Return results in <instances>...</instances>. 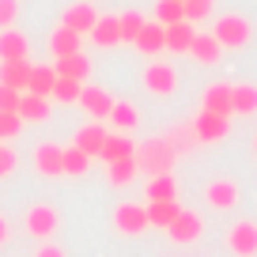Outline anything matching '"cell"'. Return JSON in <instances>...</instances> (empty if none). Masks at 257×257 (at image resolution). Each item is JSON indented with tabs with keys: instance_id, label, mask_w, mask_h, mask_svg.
I'll use <instances>...</instances> for the list:
<instances>
[{
	"instance_id": "obj_25",
	"label": "cell",
	"mask_w": 257,
	"mask_h": 257,
	"mask_svg": "<svg viewBox=\"0 0 257 257\" xmlns=\"http://www.w3.org/2000/svg\"><path fill=\"white\" fill-rule=\"evenodd\" d=\"M106 121L113 125V133H133V128L140 125V113H137L133 102H117V98H113V110H110Z\"/></svg>"
},
{
	"instance_id": "obj_2",
	"label": "cell",
	"mask_w": 257,
	"mask_h": 257,
	"mask_svg": "<svg viewBox=\"0 0 257 257\" xmlns=\"http://www.w3.org/2000/svg\"><path fill=\"white\" fill-rule=\"evenodd\" d=\"M212 38H216L223 49H242V46H249V38H253V27H249L246 16H219L216 27H212Z\"/></svg>"
},
{
	"instance_id": "obj_28",
	"label": "cell",
	"mask_w": 257,
	"mask_h": 257,
	"mask_svg": "<svg viewBox=\"0 0 257 257\" xmlns=\"http://www.w3.org/2000/svg\"><path fill=\"white\" fill-rule=\"evenodd\" d=\"M178 212H182V204H178V201H148V223L167 231V227L174 223Z\"/></svg>"
},
{
	"instance_id": "obj_23",
	"label": "cell",
	"mask_w": 257,
	"mask_h": 257,
	"mask_svg": "<svg viewBox=\"0 0 257 257\" xmlns=\"http://www.w3.org/2000/svg\"><path fill=\"white\" fill-rule=\"evenodd\" d=\"M231 110L238 117H253L257 113V87L253 83H231Z\"/></svg>"
},
{
	"instance_id": "obj_22",
	"label": "cell",
	"mask_w": 257,
	"mask_h": 257,
	"mask_svg": "<svg viewBox=\"0 0 257 257\" xmlns=\"http://www.w3.org/2000/svg\"><path fill=\"white\" fill-rule=\"evenodd\" d=\"M189 53H193V61H197V64L212 68V64H219V53H223V46H219V42L212 38V31H208V34H197V38H193Z\"/></svg>"
},
{
	"instance_id": "obj_1",
	"label": "cell",
	"mask_w": 257,
	"mask_h": 257,
	"mask_svg": "<svg viewBox=\"0 0 257 257\" xmlns=\"http://www.w3.org/2000/svg\"><path fill=\"white\" fill-rule=\"evenodd\" d=\"M174 148L167 144V140H148L144 148H137V167L144 170V174H170L174 170Z\"/></svg>"
},
{
	"instance_id": "obj_12",
	"label": "cell",
	"mask_w": 257,
	"mask_h": 257,
	"mask_svg": "<svg viewBox=\"0 0 257 257\" xmlns=\"http://www.w3.org/2000/svg\"><path fill=\"white\" fill-rule=\"evenodd\" d=\"M106 137H110V128L102 125V121H91V125H83L80 133H76V140H72V148H80L83 155H91V159H98V152H102V144H106Z\"/></svg>"
},
{
	"instance_id": "obj_29",
	"label": "cell",
	"mask_w": 257,
	"mask_h": 257,
	"mask_svg": "<svg viewBox=\"0 0 257 257\" xmlns=\"http://www.w3.org/2000/svg\"><path fill=\"white\" fill-rule=\"evenodd\" d=\"M140 174V167H137V155L133 159H117V163H106V178H110V185H128L133 178Z\"/></svg>"
},
{
	"instance_id": "obj_33",
	"label": "cell",
	"mask_w": 257,
	"mask_h": 257,
	"mask_svg": "<svg viewBox=\"0 0 257 257\" xmlns=\"http://www.w3.org/2000/svg\"><path fill=\"white\" fill-rule=\"evenodd\" d=\"M163 140L174 148V155H182L185 148H193V144H201V140H197V133H193V121H189V125H178L174 133H170V137H163Z\"/></svg>"
},
{
	"instance_id": "obj_10",
	"label": "cell",
	"mask_w": 257,
	"mask_h": 257,
	"mask_svg": "<svg viewBox=\"0 0 257 257\" xmlns=\"http://www.w3.org/2000/svg\"><path fill=\"white\" fill-rule=\"evenodd\" d=\"M227 246H231V253H238V257H253L257 253V223H249V219L234 223L231 231H227Z\"/></svg>"
},
{
	"instance_id": "obj_5",
	"label": "cell",
	"mask_w": 257,
	"mask_h": 257,
	"mask_svg": "<svg viewBox=\"0 0 257 257\" xmlns=\"http://www.w3.org/2000/svg\"><path fill=\"white\" fill-rule=\"evenodd\" d=\"M113 227H117L121 234H144L148 227V204H117V212H113Z\"/></svg>"
},
{
	"instance_id": "obj_6",
	"label": "cell",
	"mask_w": 257,
	"mask_h": 257,
	"mask_svg": "<svg viewBox=\"0 0 257 257\" xmlns=\"http://www.w3.org/2000/svg\"><path fill=\"white\" fill-rule=\"evenodd\" d=\"M227 128H231V117H219V113L201 110L197 117H193V133H197L201 144H216V140H223Z\"/></svg>"
},
{
	"instance_id": "obj_8",
	"label": "cell",
	"mask_w": 257,
	"mask_h": 257,
	"mask_svg": "<svg viewBox=\"0 0 257 257\" xmlns=\"http://www.w3.org/2000/svg\"><path fill=\"white\" fill-rule=\"evenodd\" d=\"M80 106L91 113V121H106V117H110V110H113V95H110V91H102V87H95V83H83Z\"/></svg>"
},
{
	"instance_id": "obj_30",
	"label": "cell",
	"mask_w": 257,
	"mask_h": 257,
	"mask_svg": "<svg viewBox=\"0 0 257 257\" xmlns=\"http://www.w3.org/2000/svg\"><path fill=\"white\" fill-rule=\"evenodd\" d=\"M148 201H178L174 174H155L152 182H148Z\"/></svg>"
},
{
	"instance_id": "obj_3",
	"label": "cell",
	"mask_w": 257,
	"mask_h": 257,
	"mask_svg": "<svg viewBox=\"0 0 257 257\" xmlns=\"http://www.w3.org/2000/svg\"><path fill=\"white\" fill-rule=\"evenodd\" d=\"M57 227H61V212L53 204H31V212H27V234L31 238L49 242L57 234Z\"/></svg>"
},
{
	"instance_id": "obj_38",
	"label": "cell",
	"mask_w": 257,
	"mask_h": 257,
	"mask_svg": "<svg viewBox=\"0 0 257 257\" xmlns=\"http://www.w3.org/2000/svg\"><path fill=\"white\" fill-rule=\"evenodd\" d=\"M19 98H23V91L4 87V83H0V110H4V113H16L19 110Z\"/></svg>"
},
{
	"instance_id": "obj_17",
	"label": "cell",
	"mask_w": 257,
	"mask_h": 257,
	"mask_svg": "<svg viewBox=\"0 0 257 257\" xmlns=\"http://www.w3.org/2000/svg\"><path fill=\"white\" fill-rule=\"evenodd\" d=\"M133 46L140 49V53H148V57H155V53H163V49H167V27L163 23H144V31L137 34V42H133Z\"/></svg>"
},
{
	"instance_id": "obj_40",
	"label": "cell",
	"mask_w": 257,
	"mask_h": 257,
	"mask_svg": "<svg viewBox=\"0 0 257 257\" xmlns=\"http://www.w3.org/2000/svg\"><path fill=\"white\" fill-rule=\"evenodd\" d=\"M16 163H19V159H16V152H12V148L0 140V178L12 174V170H16Z\"/></svg>"
},
{
	"instance_id": "obj_4",
	"label": "cell",
	"mask_w": 257,
	"mask_h": 257,
	"mask_svg": "<svg viewBox=\"0 0 257 257\" xmlns=\"http://www.w3.org/2000/svg\"><path fill=\"white\" fill-rule=\"evenodd\" d=\"M144 87L152 91V95L167 98L178 91V72H174V64H163V61H152L144 68Z\"/></svg>"
},
{
	"instance_id": "obj_18",
	"label": "cell",
	"mask_w": 257,
	"mask_h": 257,
	"mask_svg": "<svg viewBox=\"0 0 257 257\" xmlns=\"http://www.w3.org/2000/svg\"><path fill=\"white\" fill-rule=\"evenodd\" d=\"M83 49V38L76 31H68V27H57L53 34H49V53H53V61H61V57H72Z\"/></svg>"
},
{
	"instance_id": "obj_20",
	"label": "cell",
	"mask_w": 257,
	"mask_h": 257,
	"mask_svg": "<svg viewBox=\"0 0 257 257\" xmlns=\"http://www.w3.org/2000/svg\"><path fill=\"white\" fill-rule=\"evenodd\" d=\"M16 113H19V121H23V125H38V121L49 117V98L23 91V98H19V110H16Z\"/></svg>"
},
{
	"instance_id": "obj_21",
	"label": "cell",
	"mask_w": 257,
	"mask_h": 257,
	"mask_svg": "<svg viewBox=\"0 0 257 257\" xmlns=\"http://www.w3.org/2000/svg\"><path fill=\"white\" fill-rule=\"evenodd\" d=\"M31 61H0V83L4 87H16V91H27L31 83Z\"/></svg>"
},
{
	"instance_id": "obj_36",
	"label": "cell",
	"mask_w": 257,
	"mask_h": 257,
	"mask_svg": "<svg viewBox=\"0 0 257 257\" xmlns=\"http://www.w3.org/2000/svg\"><path fill=\"white\" fill-rule=\"evenodd\" d=\"M212 8H216V0H185V19H189V23H201V19L212 16Z\"/></svg>"
},
{
	"instance_id": "obj_44",
	"label": "cell",
	"mask_w": 257,
	"mask_h": 257,
	"mask_svg": "<svg viewBox=\"0 0 257 257\" xmlns=\"http://www.w3.org/2000/svg\"><path fill=\"white\" fill-rule=\"evenodd\" d=\"M182 4H185V0H182Z\"/></svg>"
},
{
	"instance_id": "obj_42",
	"label": "cell",
	"mask_w": 257,
	"mask_h": 257,
	"mask_svg": "<svg viewBox=\"0 0 257 257\" xmlns=\"http://www.w3.org/2000/svg\"><path fill=\"white\" fill-rule=\"evenodd\" d=\"M8 238H12V227H8V219L0 216V246H4V242H8Z\"/></svg>"
},
{
	"instance_id": "obj_11",
	"label": "cell",
	"mask_w": 257,
	"mask_h": 257,
	"mask_svg": "<svg viewBox=\"0 0 257 257\" xmlns=\"http://www.w3.org/2000/svg\"><path fill=\"white\" fill-rule=\"evenodd\" d=\"M204 201L216 212H231L234 204H238V185H234L231 178H216V182H208V189H204Z\"/></svg>"
},
{
	"instance_id": "obj_31",
	"label": "cell",
	"mask_w": 257,
	"mask_h": 257,
	"mask_svg": "<svg viewBox=\"0 0 257 257\" xmlns=\"http://www.w3.org/2000/svg\"><path fill=\"white\" fill-rule=\"evenodd\" d=\"M182 19H185V4L182 0H159V4H155V23L174 27V23H182Z\"/></svg>"
},
{
	"instance_id": "obj_34",
	"label": "cell",
	"mask_w": 257,
	"mask_h": 257,
	"mask_svg": "<svg viewBox=\"0 0 257 257\" xmlns=\"http://www.w3.org/2000/svg\"><path fill=\"white\" fill-rule=\"evenodd\" d=\"M87 170H91V155H83L80 148H64V174L80 178V174H87Z\"/></svg>"
},
{
	"instance_id": "obj_9",
	"label": "cell",
	"mask_w": 257,
	"mask_h": 257,
	"mask_svg": "<svg viewBox=\"0 0 257 257\" xmlns=\"http://www.w3.org/2000/svg\"><path fill=\"white\" fill-rule=\"evenodd\" d=\"M34 170H38L42 178H61L64 174V148L38 144L34 148Z\"/></svg>"
},
{
	"instance_id": "obj_37",
	"label": "cell",
	"mask_w": 257,
	"mask_h": 257,
	"mask_svg": "<svg viewBox=\"0 0 257 257\" xmlns=\"http://www.w3.org/2000/svg\"><path fill=\"white\" fill-rule=\"evenodd\" d=\"M19 128H23L19 113H4V110H0V140H12V137H19Z\"/></svg>"
},
{
	"instance_id": "obj_7",
	"label": "cell",
	"mask_w": 257,
	"mask_h": 257,
	"mask_svg": "<svg viewBox=\"0 0 257 257\" xmlns=\"http://www.w3.org/2000/svg\"><path fill=\"white\" fill-rule=\"evenodd\" d=\"M201 231H204V223H201V216L197 212H178L174 216V223L167 227V234H170V242H178V246H189V242H197L201 238Z\"/></svg>"
},
{
	"instance_id": "obj_43",
	"label": "cell",
	"mask_w": 257,
	"mask_h": 257,
	"mask_svg": "<svg viewBox=\"0 0 257 257\" xmlns=\"http://www.w3.org/2000/svg\"><path fill=\"white\" fill-rule=\"evenodd\" d=\"M253 159H257V137H253Z\"/></svg>"
},
{
	"instance_id": "obj_27",
	"label": "cell",
	"mask_w": 257,
	"mask_h": 257,
	"mask_svg": "<svg viewBox=\"0 0 257 257\" xmlns=\"http://www.w3.org/2000/svg\"><path fill=\"white\" fill-rule=\"evenodd\" d=\"M193 38H197V27H193L189 19H182V23L167 27V49H174V53H189Z\"/></svg>"
},
{
	"instance_id": "obj_16",
	"label": "cell",
	"mask_w": 257,
	"mask_h": 257,
	"mask_svg": "<svg viewBox=\"0 0 257 257\" xmlns=\"http://www.w3.org/2000/svg\"><path fill=\"white\" fill-rule=\"evenodd\" d=\"M53 72L57 76H64V80H80V83H87V76H91V57L83 53H72V57H61V61H53Z\"/></svg>"
},
{
	"instance_id": "obj_32",
	"label": "cell",
	"mask_w": 257,
	"mask_h": 257,
	"mask_svg": "<svg viewBox=\"0 0 257 257\" xmlns=\"http://www.w3.org/2000/svg\"><path fill=\"white\" fill-rule=\"evenodd\" d=\"M80 91H83L80 80H64V76H57V83H53V98H57V102H64V106L80 102Z\"/></svg>"
},
{
	"instance_id": "obj_26",
	"label": "cell",
	"mask_w": 257,
	"mask_h": 257,
	"mask_svg": "<svg viewBox=\"0 0 257 257\" xmlns=\"http://www.w3.org/2000/svg\"><path fill=\"white\" fill-rule=\"evenodd\" d=\"M53 83H57L53 64H34V68H31V83H27V91H31V95H42V98H53Z\"/></svg>"
},
{
	"instance_id": "obj_24",
	"label": "cell",
	"mask_w": 257,
	"mask_h": 257,
	"mask_svg": "<svg viewBox=\"0 0 257 257\" xmlns=\"http://www.w3.org/2000/svg\"><path fill=\"white\" fill-rule=\"evenodd\" d=\"M95 46H102V49H110V46H121V23H117V16H98V23H95V31L87 34Z\"/></svg>"
},
{
	"instance_id": "obj_13",
	"label": "cell",
	"mask_w": 257,
	"mask_h": 257,
	"mask_svg": "<svg viewBox=\"0 0 257 257\" xmlns=\"http://www.w3.org/2000/svg\"><path fill=\"white\" fill-rule=\"evenodd\" d=\"M95 23H98V12H95V4H72V8L64 12V19H61V27L76 31L80 38L95 31Z\"/></svg>"
},
{
	"instance_id": "obj_35",
	"label": "cell",
	"mask_w": 257,
	"mask_h": 257,
	"mask_svg": "<svg viewBox=\"0 0 257 257\" xmlns=\"http://www.w3.org/2000/svg\"><path fill=\"white\" fill-rule=\"evenodd\" d=\"M117 23H121V42H137V34L144 31L148 19L140 12H125V16H117Z\"/></svg>"
},
{
	"instance_id": "obj_15",
	"label": "cell",
	"mask_w": 257,
	"mask_h": 257,
	"mask_svg": "<svg viewBox=\"0 0 257 257\" xmlns=\"http://www.w3.org/2000/svg\"><path fill=\"white\" fill-rule=\"evenodd\" d=\"M27 53H31V42L23 31H16V27L0 31V61H27Z\"/></svg>"
},
{
	"instance_id": "obj_14",
	"label": "cell",
	"mask_w": 257,
	"mask_h": 257,
	"mask_svg": "<svg viewBox=\"0 0 257 257\" xmlns=\"http://www.w3.org/2000/svg\"><path fill=\"white\" fill-rule=\"evenodd\" d=\"M201 110L219 113V117H234V110H231V83H212V87H204Z\"/></svg>"
},
{
	"instance_id": "obj_39",
	"label": "cell",
	"mask_w": 257,
	"mask_h": 257,
	"mask_svg": "<svg viewBox=\"0 0 257 257\" xmlns=\"http://www.w3.org/2000/svg\"><path fill=\"white\" fill-rule=\"evenodd\" d=\"M19 16V0H0V31H8Z\"/></svg>"
},
{
	"instance_id": "obj_41",
	"label": "cell",
	"mask_w": 257,
	"mask_h": 257,
	"mask_svg": "<svg viewBox=\"0 0 257 257\" xmlns=\"http://www.w3.org/2000/svg\"><path fill=\"white\" fill-rule=\"evenodd\" d=\"M34 257H64V249L57 246V242H42V246L34 249Z\"/></svg>"
},
{
	"instance_id": "obj_19",
	"label": "cell",
	"mask_w": 257,
	"mask_h": 257,
	"mask_svg": "<svg viewBox=\"0 0 257 257\" xmlns=\"http://www.w3.org/2000/svg\"><path fill=\"white\" fill-rule=\"evenodd\" d=\"M137 155V144L128 140V133H110L102 144V152H98V159L102 163H117V159H133Z\"/></svg>"
}]
</instances>
